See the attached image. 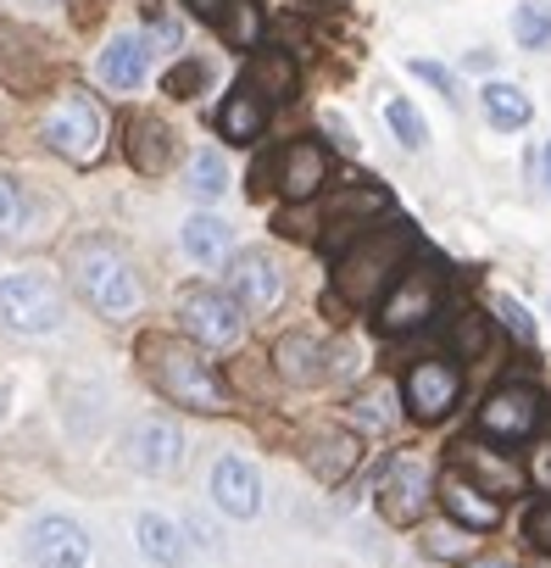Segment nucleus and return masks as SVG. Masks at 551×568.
Here are the masks:
<instances>
[{"mask_svg": "<svg viewBox=\"0 0 551 568\" xmlns=\"http://www.w3.org/2000/svg\"><path fill=\"white\" fill-rule=\"evenodd\" d=\"M407 251H412V229H407V223L363 229V234L346 245V256L335 262V291H340V302H351V307L379 302L390 284L401 278Z\"/></svg>", "mask_w": 551, "mask_h": 568, "instance_id": "1", "label": "nucleus"}, {"mask_svg": "<svg viewBox=\"0 0 551 568\" xmlns=\"http://www.w3.org/2000/svg\"><path fill=\"white\" fill-rule=\"evenodd\" d=\"M145 363H151V379L167 402L195 407V413H223V379L206 363V352L156 335V341H145Z\"/></svg>", "mask_w": 551, "mask_h": 568, "instance_id": "2", "label": "nucleus"}, {"mask_svg": "<svg viewBox=\"0 0 551 568\" xmlns=\"http://www.w3.org/2000/svg\"><path fill=\"white\" fill-rule=\"evenodd\" d=\"M73 273H79L84 302L101 318H129L140 307V273H134V262L118 245H84L79 262H73Z\"/></svg>", "mask_w": 551, "mask_h": 568, "instance_id": "3", "label": "nucleus"}, {"mask_svg": "<svg viewBox=\"0 0 551 568\" xmlns=\"http://www.w3.org/2000/svg\"><path fill=\"white\" fill-rule=\"evenodd\" d=\"M101 140H106V112L84 95V90H68L45 106V145L68 162H95L101 156Z\"/></svg>", "mask_w": 551, "mask_h": 568, "instance_id": "4", "label": "nucleus"}, {"mask_svg": "<svg viewBox=\"0 0 551 568\" xmlns=\"http://www.w3.org/2000/svg\"><path fill=\"white\" fill-rule=\"evenodd\" d=\"M62 291L40 273H18L0 284V324L18 329V335H51L62 329Z\"/></svg>", "mask_w": 551, "mask_h": 568, "instance_id": "5", "label": "nucleus"}, {"mask_svg": "<svg viewBox=\"0 0 551 568\" xmlns=\"http://www.w3.org/2000/svg\"><path fill=\"white\" fill-rule=\"evenodd\" d=\"M440 313V273L435 267H401V278L379 296V329L385 335H412Z\"/></svg>", "mask_w": 551, "mask_h": 568, "instance_id": "6", "label": "nucleus"}, {"mask_svg": "<svg viewBox=\"0 0 551 568\" xmlns=\"http://www.w3.org/2000/svg\"><path fill=\"white\" fill-rule=\"evenodd\" d=\"M178 324H184L190 341H201V346H212V352H228V346H239V335H245V313H239V302L223 296V291H184V296H178Z\"/></svg>", "mask_w": 551, "mask_h": 568, "instance_id": "7", "label": "nucleus"}, {"mask_svg": "<svg viewBox=\"0 0 551 568\" xmlns=\"http://www.w3.org/2000/svg\"><path fill=\"white\" fill-rule=\"evenodd\" d=\"M401 390H407V413L418 424H440L457 407V396H462V368L451 357H424V363L407 368V385Z\"/></svg>", "mask_w": 551, "mask_h": 568, "instance_id": "8", "label": "nucleus"}, {"mask_svg": "<svg viewBox=\"0 0 551 568\" xmlns=\"http://www.w3.org/2000/svg\"><path fill=\"white\" fill-rule=\"evenodd\" d=\"M540 418H545V402H540L534 385H501L479 407V429L496 435V440H529L540 429Z\"/></svg>", "mask_w": 551, "mask_h": 568, "instance_id": "9", "label": "nucleus"}, {"mask_svg": "<svg viewBox=\"0 0 551 568\" xmlns=\"http://www.w3.org/2000/svg\"><path fill=\"white\" fill-rule=\"evenodd\" d=\"M429 496H435L429 468H424L418 457H396V463L385 468V485H379V513H385V524L407 529V524H418V518H424Z\"/></svg>", "mask_w": 551, "mask_h": 568, "instance_id": "10", "label": "nucleus"}, {"mask_svg": "<svg viewBox=\"0 0 551 568\" xmlns=\"http://www.w3.org/2000/svg\"><path fill=\"white\" fill-rule=\"evenodd\" d=\"M228 291L251 307V313H273L285 302V273L267 251H239L234 267H228Z\"/></svg>", "mask_w": 551, "mask_h": 568, "instance_id": "11", "label": "nucleus"}, {"mask_svg": "<svg viewBox=\"0 0 551 568\" xmlns=\"http://www.w3.org/2000/svg\"><path fill=\"white\" fill-rule=\"evenodd\" d=\"M123 452H129V468L162 479V474H178V463H184V435H178V424H167V418H145V424H134V435H129Z\"/></svg>", "mask_w": 551, "mask_h": 568, "instance_id": "12", "label": "nucleus"}, {"mask_svg": "<svg viewBox=\"0 0 551 568\" xmlns=\"http://www.w3.org/2000/svg\"><path fill=\"white\" fill-rule=\"evenodd\" d=\"M212 501L228 518H256V507H262V474L245 457H217L212 463Z\"/></svg>", "mask_w": 551, "mask_h": 568, "instance_id": "13", "label": "nucleus"}, {"mask_svg": "<svg viewBox=\"0 0 551 568\" xmlns=\"http://www.w3.org/2000/svg\"><path fill=\"white\" fill-rule=\"evenodd\" d=\"M29 557L40 568H84L90 562V540L73 518H40L29 535Z\"/></svg>", "mask_w": 551, "mask_h": 568, "instance_id": "14", "label": "nucleus"}, {"mask_svg": "<svg viewBox=\"0 0 551 568\" xmlns=\"http://www.w3.org/2000/svg\"><path fill=\"white\" fill-rule=\"evenodd\" d=\"M324 179H329V151L318 140L285 145V156H279V190H285V201H313L324 190Z\"/></svg>", "mask_w": 551, "mask_h": 568, "instance_id": "15", "label": "nucleus"}, {"mask_svg": "<svg viewBox=\"0 0 551 568\" xmlns=\"http://www.w3.org/2000/svg\"><path fill=\"white\" fill-rule=\"evenodd\" d=\"M457 474H462V479H473L484 496H512V490L523 485V468H518V463H507L501 452L479 446V440H462V446H457Z\"/></svg>", "mask_w": 551, "mask_h": 568, "instance_id": "16", "label": "nucleus"}, {"mask_svg": "<svg viewBox=\"0 0 551 568\" xmlns=\"http://www.w3.org/2000/svg\"><path fill=\"white\" fill-rule=\"evenodd\" d=\"M435 496H440V507L457 518V524H468V529H496L501 524V501L496 496H484L473 479H462V474H446L440 485H435Z\"/></svg>", "mask_w": 551, "mask_h": 568, "instance_id": "17", "label": "nucleus"}, {"mask_svg": "<svg viewBox=\"0 0 551 568\" xmlns=\"http://www.w3.org/2000/svg\"><path fill=\"white\" fill-rule=\"evenodd\" d=\"M151 73V40L145 34H118L106 51H101V79L112 90H140Z\"/></svg>", "mask_w": 551, "mask_h": 568, "instance_id": "18", "label": "nucleus"}, {"mask_svg": "<svg viewBox=\"0 0 551 568\" xmlns=\"http://www.w3.org/2000/svg\"><path fill=\"white\" fill-rule=\"evenodd\" d=\"M129 162L140 173H167L173 168V129L162 118H151V112L129 118Z\"/></svg>", "mask_w": 551, "mask_h": 568, "instance_id": "19", "label": "nucleus"}, {"mask_svg": "<svg viewBox=\"0 0 551 568\" xmlns=\"http://www.w3.org/2000/svg\"><path fill=\"white\" fill-rule=\"evenodd\" d=\"M262 129H267V101H262L251 84H234V95H228L223 112H217V134L234 140V145H251Z\"/></svg>", "mask_w": 551, "mask_h": 568, "instance_id": "20", "label": "nucleus"}, {"mask_svg": "<svg viewBox=\"0 0 551 568\" xmlns=\"http://www.w3.org/2000/svg\"><path fill=\"white\" fill-rule=\"evenodd\" d=\"M40 73H45L40 51H34L12 23H0V84H7V90H34Z\"/></svg>", "mask_w": 551, "mask_h": 568, "instance_id": "21", "label": "nucleus"}, {"mask_svg": "<svg viewBox=\"0 0 551 568\" xmlns=\"http://www.w3.org/2000/svg\"><path fill=\"white\" fill-rule=\"evenodd\" d=\"M307 457H313V474L335 485V479H346V474L363 463V435H357V429H329V435L313 440Z\"/></svg>", "mask_w": 551, "mask_h": 568, "instance_id": "22", "label": "nucleus"}, {"mask_svg": "<svg viewBox=\"0 0 551 568\" xmlns=\"http://www.w3.org/2000/svg\"><path fill=\"white\" fill-rule=\"evenodd\" d=\"M273 363H279V374L290 379V385H313V379H324L329 368V352L313 341V335H285L279 346H273Z\"/></svg>", "mask_w": 551, "mask_h": 568, "instance_id": "23", "label": "nucleus"}, {"mask_svg": "<svg viewBox=\"0 0 551 568\" xmlns=\"http://www.w3.org/2000/svg\"><path fill=\"white\" fill-rule=\"evenodd\" d=\"M184 251H190L195 262L217 267V262L234 251V229H228L223 217H206V212H201V217H190V223H184Z\"/></svg>", "mask_w": 551, "mask_h": 568, "instance_id": "24", "label": "nucleus"}, {"mask_svg": "<svg viewBox=\"0 0 551 568\" xmlns=\"http://www.w3.org/2000/svg\"><path fill=\"white\" fill-rule=\"evenodd\" d=\"M479 101H484V118H490V129H523L529 118H534V101L518 90V84H484L479 90Z\"/></svg>", "mask_w": 551, "mask_h": 568, "instance_id": "25", "label": "nucleus"}, {"mask_svg": "<svg viewBox=\"0 0 551 568\" xmlns=\"http://www.w3.org/2000/svg\"><path fill=\"white\" fill-rule=\"evenodd\" d=\"M140 551H145L151 562H162V568H178V562H184V540H178V529H173L162 513H145V518H140Z\"/></svg>", "mask_w": 551, "mask_h": 568, "instance_id": "26", "label": "nucleus"}, {"mask_svg": "<svg viewBox=\"0 0 551 568\" xmlns=\"http://www.w3.org/2000/svg\"><path fill=\"white\" fill-rule=\"evenodd\" d=\"M184 184H190V195L217 201V195H223V184H228L223 151H195V156H190V168H184Z\"/></svg>", "mask_w": 551, "mask_h": 568, "instance_id": "27", "label": "nucleus"}, {"mask_svg": "<svg viewBox=\"0 0 551 568\" xmlns=\"http://www.w3.org/2000/svg\"><path fill=\"white\" fill-rule=\"evenodd\" d=\"M267 90L273 101H285V95H296V62L285 57V51H267V57H256V68H251V90Z\"/></svg>", "mask_w": 551, "mask_h": 568, "instance_id": "28", "label": "nucleus"}, {"mask_svg": "<svg viewBox=\"0 0 551 568\" xmlns=\"http://www.w3.org/2000/svg\"><path fill=\"white\" fill-rule=\"evenodd\" d=\"M385 123H390V134H396L407 151H424V145H429V123L418 118V106H412L407 95H390V101H385Z\"/></svg>", "mask_w": 551, "mask_h": 568, "instance_id": "29", "label": "nucleus"}, {"mask_svg": "<svg viewBox=\"0 0 551 568\" xmlns=\"http://www.w3.org/2000/svg\"><path fill=\"white\" fill-rule=\"evenodd\" d=\"M512 40L523 51H545L551 45V7H540V0H523V7L512 12Z\"/></svg>", "mask_w": 551, "mask_h": 568, "instance_id": "30", "label": "nucleus"}, {"mask_svg": "<svg viewBox=\"0 0 551 568\" xmlns=\"http://www.w3.org/2000/svg\"><path fill=\"white\" fill-rule=\"evenodd\" d=\"M217 23H223V40H228V45H239V51H251V45L262 40V12L251 7V0H228Z\"/></svg>", "mask_w": 551, "mask_h": 568, "instance_id": "31", "label": "nucleus"}, {"mask_svg": "<svg viewBox=\"0 0 551 568\" xmlns=\"http://www.w3.org/2000/svg\"><path fill=\"white\" fill-rule=\"evenodd\" d=\"M23 217H29V206H23V190L0 173V240H23Z\"/></svg>", "mask_w": 551, "mask_h": 568, "instance_id": "32", "label": "nucleus"}, {"mask_svg": "<svg viewBox=\"0 0 551 568\" xmlns=\"http://www.w3.org/2000/svg\"><path fill=\"white\" fill-rule=\"evenodd\" d=\"M357 424H363V429H390V424H396V413H390V390H368V396L357 402Z\"/></svg>", "mask_w": 551, "mask_h": 568, "instance_id": "33", "label": "nucleus"}, {"mask_svg": "<svg viewBox=\"0 0 551 568\" xmlns=\"http://www.w3.org/2000/svg\"><path fill=\"white\" fill-rule=\"evenodd\" d=\"M201 84H206V68H201V62H178V68L167 73V95H178V101H190Z\"/></svg>", "mask_w": 551, "mask_h": 568, "instance_id": "34", "label": "nucleus"}, {"mask_svg": "<svg viewBox=\"0 0 551 568\" xmlns=\"http://www.w3.org/2000/svg\"><path fill=\"white\" fill-rule=\"evenodd\" d=\"M496 313H501V324H507V329H512L523 346H534V318H529V313H523L512 296H501V302H496Z\"/></svg>", "mask_w": 551, "mask_h": 568, "instance_id": "35", "label": "nucleus"}, {"mask_svg": "<svg viewBox=\"0 0 551 568\" xmlns=\"http://www.w3.org/2000/svg\"><path fill=\"white\" fill-rule=\"evenodd\" d=\"M412 73H418L424 84H435L446 101H457V73H451V68H440V62H412Z\"/></svg>", "mask_w": 551, "mask_h": 568, "instance_id": "36", "label": "nucleus"}, {"mask_svg": "<svg viewBox=\"0 0 551 568\" xmlns=\"http://www.w3.org/2000/svg\"><path fill=\"white\" fill-rule=\"evenodd\" d=\"M523 535H529V540H534L540 551H551V501L529 513V524H523Z\"/></svg>", "mask_w": 551, "mask_h": 568, "instance_id": "37", "label": "nucleus"}, {"mask_svg": "<svg viewBox=\"0 0 551 568\" xmlns=\"http://www.w3.org/2000/svg\"><path fill=\"white\" fill-rule=\"evenodd\" d=\"M529 479H534V485L551 496V446H540V452L529 457Z\"/></svg>", "mask_w": 551, "mask_h": 568, "instance_id": "38", "label": "nucleus"}, {"mask_svg": "<svg viewBox=\"0 0 551 568\" xmlns=\"http://www.w3.org/2000/svg\"><path fill=\"white\" fill-rule=\"evenodd\" d=\"M429 551H435V557H457L462 540H457V535H429Z\"/></svg>", "mask_w": 551, "mask_h": 568, "instance_id": "39", "label": "nucleus"}, {"mask_svg": "<svg viewBox=\"0 0 551 568\" xmlns=\"http://www.w3.org/2000/svg\"><path fill=\"white\" fill-rule=\"evenodd\" d=\"M190 7H195L201 18H212V23H217V18H223V7H228V0H190Z\"/></svg>", "mask_w": 551, "mask_h": 568, "instance_id": "40", "label": "nucleus"}, {"mask_svg": "<svg viewBox=\"0 0 551 568\" xmlns=\"http://www.w3.org/2000/svg\"><path fill=\"white\" fill-rule=\"evenodd\" d=\"M462 568H512L507 557H473V562H462Z\"/></svg>", "mask_w": 551, "mask_h": 568, "instance_id": "41", "label": "nucleus"}, {"mask_svg": "<svg viewBox=\"0 0 551 568\" xmlns=\"http://www.w3.org/2000/svg\"><path fill=\"white\" fill-rule=\"evenodd\" d=\"M7 407H12V390H0V418H7Z\"/></svg>", "mask_w": 551, "mask_h": 568, "instance_id": "42", "label": "nucleus"}, {"mask_svg": "<svg viewBox=\"0 0 551 568\" xmlns=\"http://www.w3.org/2000/svg\"><path fill=\"white\" fill-rule=\"evenodd\" d=\"M545 184H551V140H545Z\"/></svg>", "mask_w": 551, "mask_h": 568, "instance_id": "43", "label": "nucleus"}]
</instances>
